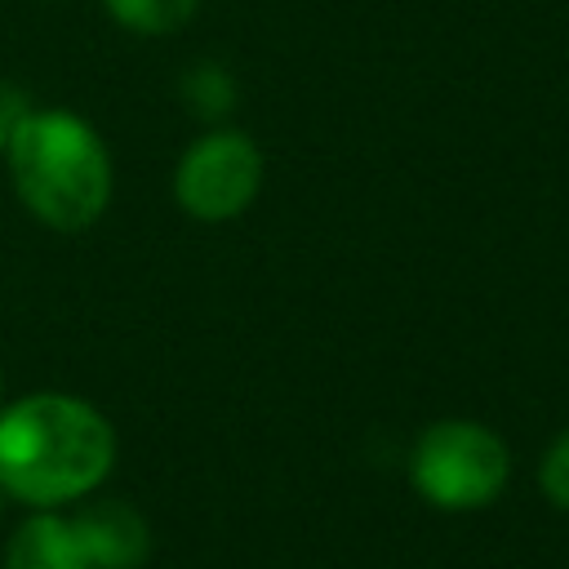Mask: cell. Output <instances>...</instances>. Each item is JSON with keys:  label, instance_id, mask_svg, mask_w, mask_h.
<instances>
[{"label": "cell", "instance_id": "cell-2", "mask_svg": "<svg viewBox=\"0 0 569 569\" xmlns=\"http://www.w3.org/2000/svg\"><path fill=\"white\" fill-rule=\"evenodd\" d=\"M4 164L18 200L53 231H84L111 200V156L98 129L67 107H27Z\"/></svg>", "mask_w": 569, "mask_h": 569}, {"label": "cell", "instance_id": "cell-12", "mask_svg": "<svg viewBox=\"0 0 569 569\" xmlns=\"http://www.w3.org/2000/svg\"><path fill=\"white\" fill-rule=\"evenodd\" d=\"M0 502H4V489H0Z\"/></svg>", "mask_w": 569, "mask_h": 569}, {"label": "cell", "instance_id": "cell-1", "mask_svg": "<svg viewBox=\"0 0 569 569\" xmlns=\"http://www.w3.org/2000/svg\"><path fill=\"white\" fill-rule=\"evenodd\" d=\"M116 467V427L80 396L31 391L0 409V489L27 507L89 498Z\"/></svg>", "mask_w": 569, "mask_h": 569}, {"label": "cell", "instance_id": "cell-6", "mask_svg": "<svg viewBox=\"0 0 569 569\" xmlns=\"http://www.w3.org/2000/svg\"><path fill=\"white\" fill-rule=\"evenodd\" d=\"M4 569H89L71 516H58L53 507H36L4 547Z\"/></svg>", "mask_w": 569, "mask_h": 569}, {"label": "cell", "instance_id": "cell-7", "mask_svg": "<svg viewBox=\"0 0 569 569\" xmlns=\"http://www.w3.org/2000/svg\"><path fill=\"white\" fill-rule=\"evenodd\" d=\"M107 13L138 36H169L191 22L200 0H102Z\"/></svg>", "mask_w": 569, "mask_h": 569}, {"label": "cell", "instance_id": "cell-10", "mask_svg": "<svg viewBox=\"0 0 569 569\" xmlns=\"http://www.w3.org/2000/svg\"><path fill=\"white\" fill-rule=\"evenodd\" d=\"M27 111V98L13 89V84H0V160H4V147H9V133L18 124V116Z\"/></svg>", "mask_w": 569, "mask_h": 569}, {"label": "cell", "instance_id": "cell-8", "mask_svg": "<svg viewBox=\"0 0 569 569\" xmlns=\"http://www.w3.org/2000/svg\"><path fill=\"white\" fill-rule=\"evenodd\" d=\"M182 89H187L191 111H200V116H209V120L227 116V111H231V102H236V84H231V76H227L222 67H213V62H204V67L187 71Z\"/></svg>", "mask_w": 569, "mask_h": 569}, {"label": "cell", "instance_id": "cell-5", "mask_svg": "<svg viewBox=\"0 0 569 569\" xmlns=\"http://www.w3.org/2000/svg\"><path fill=\"white\" fill-rule=\"evenodd\" d=\"M89 569H138L151 556V525L133 502L98 498L71 516Z\"/></svg>", "mask_w": 569, "mask_h": 569}, {"label": "cell", "instance_id": "cell-9", "mask_svg": "<svg viewBox=\"0 0 569 569\" xmlns=\"http://www.w3.org/2000/svg\"><path fill=\"white\" fill-rule=\"evenodd\" d=\"M538 489L560 507L569 511V427L547 445L542 462H538Z\"/></svg>", "mask_w": 569, "mask_h": 569}, {"label": "cell", "instance_id": "cell-3", "mask_svg": "<svg viewBox=\"0 0 569 569\" xmlns=\"http://www.w3.org/2000/svg\"><path fill=\"white\" fill-rule=\"evenodd\" d=\"M413 489L440 511H476L489 507L511 476V449L498 431L471 418L431 422L409 458Z\"/></svg>", "mask_w": 569, "mask_h": 569}, {"label": "cell", "instance_id": "cell-11", "mask_svg": "<svg viewBox=\"0 0 569 569\" xmlns=\"http://www.w3.org/2000/svg\"><path fill=\"white\" fill-rule=\"evenodd\" d=\"M0 391H4V373H0Z\"/></svg>", "mask_w": 569, "mask_h": 569}, {"label": "cell", "instance_id": "cell-4", "mask_svg": "<svg viewBox=\"0 0 569 569\" xmlns=\"http://www.w3.org/2000/svg\"><path fill=\"white\" fill-rule=\"evenodd\" d=\"M258 191H262V151L240 129L200 133L173 169V196L200 222H227L244 213Z\"/></svg>", "mask_w": 569, "mask_h": 569}]
</instances>
